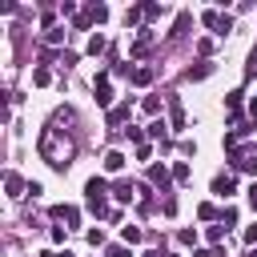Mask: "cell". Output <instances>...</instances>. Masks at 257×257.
<instances>
[{
	"label": "cell",
	"mask_w": 257,
	"mask_h": 257,
	"mask_svg": "<svg viewBox=\"0 0 257 257\" xmlns=\"http://www.w3.org/2000/svg\"><path fill=\"white\" fill-rule=\"evenodd\" d=\"M149 185L161 189V193H169V189H173V169H165V165H149Z\"/></svg>",
	"instance_id": "cell-4"
},
{
	"label": "cell",
	"mask_w": 257,
	"mask_h": 257,
	"mask_svg": "<svg viewBox=\"0 0 257 257\" xmlns=\"http://www.w3.org/2000/svg\"><path fill=\"white\" fill-rule=\"evenodd\" d=\"M84 237H88V245H104V233H100V229H88Z\"/></svg>",
	"instance_id": "cell-34"
},
{
	"label": "cell",
	"mask_w": 257,
	"mask_h": 257,
	"mask_svg": "<svg viewBox=\"0 0 257 257\" xmlns=\"http://www.w3.org/2000/svg\"><path fill=\"white\" fill-rule=\"evenodd\" d=\"M141 257H161V253H157V249H145V253H141Z\"/></svg>",
	"instance_id": "cell-42"
},
{
	"label": "cell",
	"mask_w": 257,
	"mask_h": 257,
	"mask_svg": "<svg viewBox=\"0 0 257 257\" xmlns=\"http://www.w3.org/2000/svg\"><path fill=\"white\" fill-rule=\"evenodd\" d=\"M120 169H124V153L120 149H108L104 153V173H120Z\"/></svg>",
	"instance_id": "cell-15"
},
{
	"label": "cell",
	"mask_w": 257,
	"mask_h": 257,
	"mask_svg": "<svg viewBox=\"0 0 257 257\" xmlns=\"http://www.w3.org/2000/svg\"><path fill=\"white\" fill-rule=\"evenodd\" d=\"M120 133H124L133 145H145V141H149V133H145V128H137V124H128V128H120Z\"/></svg>",
	"instance_id": "cell-21"
},
{
	"label": "cell",
	"mask_w": 257,
	"mask_h": 257,
	"mask_svg": "<svg viewBox=\"0 0 257 257\" xmlns=\"http://www.w3.org/2000/svg\"><path fill=\"white\" fill-rule=\"evenodd\" d=\"M161 257H181V253H161Z\"/></svg>",
	"instance_id": "cell-44"
},
{
	"label": "cell",
	"mask_w": 257,
	"mask_h": 257,
	"mask_svg": "<svg viewBox=\"0 0 257 257\" xmlns=\"http://www.w3.org/2000/svg\"><path fill=\"white\" fill-rule=\"evenodd\" d=\"M153 76H157V68H149V64H137V68H133V76H128V80H133V84H137V88H145V84H153Z\"/></svg>",
	"instance_id": "cell-11"
},
{
	"label": "cell",
	"mask_w": 257,
	"mask_h": 257,
	"mask_svg": "<svg viewBox=\"0 0 257 257\" xmlns=\"http://www.w3.org/2000/svg\"><path fill=\"white\" fill-rule=\"evenodd\" d=\"M145 133H149V141H161V145H169V124L157 116V120H149L145 124Z\"/></svg>",
	"instance_id": "cell-10"
},
{
	"label": "cell",
	"mask_w": 257,
	"mask_h": 257,
	"mask_svg": "<svg viewBox=\"0 0 257 257\" xmlns=\"http://www.w3.org/2000/svg\"><path fill=\"white\" fill-rule=\"evenodd\" d=\"M120 237H124V245H137V241H145V229H137V225H124V229H120Z\"/></svg>",
	"instance_id": "cell-19"
},
{
	"label": "cell",
	"mask_w": 257,
	"mask_h": 257,
	"mask_svg": "<svg viewBox=\"0 0 257 257\" xmlns=\"http://www.w3.org/2000/svg\"><path fill=\"white\" fill-rule=\"evenodd\" d=\"M52 217H56V221L76 225V221H80V209H76V205H52Z\"/></svg>",
	"instance_id": "cell-12"
},
{
	"label": "cell",
	"mask_w": 257,
	"mask_h": 257,
	"mask_svg": "<svg viewBox=\"0 0 257 257\" xmlns=\"http://www.w3.org/2000/svg\"><path fill=\"white\" fill-rule=\"evenodd\" d=\"M108 80H112V76H108V68H100V72H96V80H92L96 104H100L104 112H108V108H112V100H116V96H112V84H108Z\"/></svg>",
	"instance_id": "cell-2"
},
{
	"label": "cell",
	"mask_w": 257,
	"mask_h": 257,
	"mask_svg": "<svg viewBox=\"0 0 257 257\" xmlns=\"http://www.w3.org/2000/svg\"><path fill=\"white\" fill-rule=\"evenodd\" d=\"M177 241L181 245H197V229H177Z\"/></svg>",
	"instance_id": "cell-28"
},
{
	"label": "cell",
	"mask_w": 257,
	"mask_h": 257,
	"mask_svg": "<svg viewBox=\"0 0 257 257\" xmlns=\"http://www.w3.org/2000/svg\"><path fill=\"white\" fill-rule=\"evenodd\" d=\"M209 72H213V60H197V64H189L185 76H189V80H205Z\"/></svg>",
	"instance_id": "cell-16"
},
{
	"label": "cell",
	"mask_w": 257,
	"mask_h": 257,
	"mask_svg": "<svg viewBox=\"0 0 257 257\" xmlns=\"http://www.w3.org/2000/svg\"><path fill=\"white\" fill-rule=\"evenodd\" d=\"M193 257H213V249H197V253H193Z\"/></svg>",
	"instance_id": "cell-41"
},
{
	"label": "cell",
	"mask_w": 257,
	"mask_h": 257,
	"mask_svg": "<svg viewBox=\"0 0 257 257\" xmlns=\"http://www.w3.org/2000/svg\"><path fill=\"white\" fill-rule=\"evenodd\" d=\"M141 8H145V20H157V16L165 12V8H161V4H153V0H149V4H141Z\"/></svg>",
	"instance_id": "cell-29"
},
{
	"label": "cell",
	"mask_w": 257,
	"mask_h": 257,
	"mask_svg": "<svg viewBox=\"0 0 257 257\" xmlns=\"http://www.w3.org/2000/svg\"><path fill=\"white\" fill-rule=\"evenodd\" d=\"M205 237H209L213 245H221V241H225V225H209V229H205Z\"/></svg>",
	"instance_id": "cell-26"
},
{
	"label": "cell",
	"mask_w": 257,
	"mask_h": 257,
	"mask_svg": "<svg viewBox=\"0 0 257 257\" xmlns=\"http://www.w3.org/2000/svg\"><path fill=\"white\" fill-rule=\"evenodd\" d=\"M149 157H153V145H149V141H145V145H137V161H149Z\"/></svg>",
	"instance_id": "cell-33"
},
{
	"label": "cell",
	"mask_w": 257,
	"mask_h": 257,
	"mask_svg": "<svg viewBox=\"0 0 257 257\" xmlns=\"http://www.w3.org/2000/svg\"><path fill=\"white\" fill-rule=\"evenodd\" d=\"M249 205H253V213H257V181H253V189H249Z\"/></svg>",
	"instance_id": "cell-39"
},
{
	"label": "cell",
	"mask_w": 257,
	"mask_h": 257,
	"mask_svg": "<svg viewBox=\"0 0 257 257\" xmlns=\"http://www.w3.org/2000/svg\"><path fill=\"white\" fill-rule=\"evenodd\" d=\"M104 48H108V40H104L100 32H92V36H88V52L96 56V52H104Z\"/></svg>",
	"instance_id": "cell-22"
},
{
	"label": "cell",
	"mask_w": 257,
	"mask_h": 257,
	"mask_svg": "<svg viewBox=\"0 0 257 257\" xmlns=\"http://www.w3.org/2000/svg\"><path fill=\"white\" fill-rule=\"evenodd\" d=\"M173 181H177V185H185V181H189V165H185V161H177V165H173Z\"/></svg>",
	"instance_id": "cell-24"
},
{
	"label": "cell",
	"mask_w": 257,
	"mask_h": 257,
	"mask_svg": "<svg viewBox=\"0 0 257 257\" xmlns=\"http://www.w3.org/2000/svg\"><path fill=\"white\" fill-rule=\"evenodd\" d=\"M141 108H145V112H149L153 120L161 116V100H157V96H145V100H141Z\"/></svg>",
	"instance_id": "cell-23"
},
{
	"label": "cell",
	"mask_w": 257,
	"mask_h": 257,
	"mask_svg": "<svg viewBox=\"0 0 257 257\" xmlns=\"http://www.w3.org/2000/svg\"><path fill=\"white\" fill-rule=\"evenodd\" d=\"M40 257H72V253H68V249H44Z\"/></svg>",
	"instance_id": "cell-38"
},
{
	"label": "cell",
	"mask_w": 257,
	"mask_h": 257,
	"mask_svg": "<svg viewBox=\"0 0 257 257\" xmlns=\"http://www.w3.org/2000/svg\"><path fill=\"white\" fill-rule=\"evenodd\" d=\"M60 64H64V68H68V64H76V52H72V48H64V52H60Z\"/></svg>",
	"instance_id": "cell-37"
},
{
	"label": "cell",
	"mask_w": 257,
	"mask_h": 257,
	"mask_svg": "<svg viewBox=\"0 0 257 257\" xmlns=\"http://www.w3.org/2000/svg\"><path fill=\"white\" fill-rule=\"evenodd\" d=\"M201 24H205V28H213L217 36H225V32L233 28V16H225V12H217V8H209V12H201Z\"/></svg>",
	"instance_id": "cell-3"
},
{
	"label": "cell",
	"mask_w": 257,
	"mask_h": 257,
	"mask_svg": "<svg viewBox=\"0 0 257 257\" xmlns=\"http://www.w3.org/2000/svg\"><path fill=\"white\" fill-rule=\"evenodd\" d=\"M189 120H185V108H181V96H169V128H185Z\"/></svg>",
	"instance_id": "cell-6"
},
{
	"label": "cell",
	"mask_w": 257,
	"mask_h": 257,
	"mask_svg": "<svg viewBox=\"0 0 257 257\" xmlns=\"http://www.w3.org/2000/svg\"><path fill=\"white\" fill-rule=\"evenodd\" d=\"M213 193H217V197H233V193H237V177H233V173H217V177H213Z\"/></svg>",
	"instance_id": "cell-5"
},
{
	"label": "cell",
	"mask_w": 257,
	"mask_h": 257,
	"mask_svg": "<svg viewBox=\"0 0 257 257\" xmlns=\"http://www.w3.org/2000/svg\"><path fill=\"white\" fill-rule=\"evenodd\" d=\"M221 225H225V229H233V225H237V209H233V205H225V209H221Z\"/></svg>",
	"instance_id": "cell-25"
},
{
	"label": "cell",
	"mask_w": 257,
	"mask_h": 257,
	"mask_svg": "<svg viewBox=\"0 0 257 257\" xmlns=\"http://www.w3.org/2000/svg\"><path fill=\"white\" fill-rule=\"evenodd\" d=\"M149 44H153V28H141V32H137V40H133V56H145V52H149Z\"/></svg>",
	"instance_id": "cell-14"
},
{
	"label": "cell",
	"mask_w": 257,
	"mask_h": 257,
	"mask_svg": "<svg viewBox=\"0 0 257 257\" xmlns=\"http://www.w3.org/2000/svg\"><path fill=\"white\" fill-rule=\"evenodd\" d=\"M249 116H253V120H257V96H253V100H249Z\"/></svg>",
	"instance_id": "cell-40"
},
{
	"label": "cell",
	"mask_w": 257,
	"mask_h": 257,
	"mask_svg": "<svg viewBox=\"0 0 257 257\" xmlns=\"http://www.w3.org/2000/svg\"><path fill=\"white\" fill-rule=\"evenodd\" d=\"M40 153H44V161H48L52 169H68V157H72V145H60V137H56V128H44V137H40Z\"/></svg>",
	"instance_id": "cell-1"
},
{
	"label": "cell",
	"mask_w": 257,
	"mask_h": 257,
	"mask_svg": "<svg viewBox=\"0 0 257 257\" xmlns=\"http://www.w3.org/2000/svg\"><path fill=\"white\" fill-rule=\"evenodd\" d=\"M141 16H145V8H141V4H128V8H124V24H128V28H133V24H141Z\"/></svg>",
	"instance_id": "cell-20"
},
{
	"label": "cell",
	"mask_w": 257,
	"mask_h": 257,
	"mask_svg": "<svg viewBox=\"0 0 257 257\" xmlns=\"http://www.w3.org/2000/svg\"><path fill=\"white\" fill-rule=\"evenodd\" d=\"M108 257H133L128 245H108Z\"/></svg>",
	"instance_id": "cell-35"
},
{
	"label": "cell",
	"mask_w": 257,
	"mask_h": 257,
	"mask_svg": "<svg viewBox=\"0 0 257 257\" xmlns=\"http://www.w3.org/2000/svg\"><path fill=\"white\" fill-rule=\"evenodd\" d=\"M80 16H84L88 24H104V20H108V4H96V0H92V4H88Z\"/></svg>",
	"instance_id": "cell-9"
},
{
	"label": "cell",
	"mask_w": 257,
	"mask_h": 257,
	"mask_svg": "<svg viewBox=\"0 0 257 257\" xmlns=\"http://www.w3.org/2000/svg\"><path fill=\"white\" fill-rule=\"evenodd\" d=\"M128 116H133V100H124V104H112V108H108V116H104V120H108V124H112V128H116V124H124V120H128Z\"/></svg>",
	"instance_id": "cell-8"
},
{
	"label": "cell",
	"mask_w": 257,
	"mask_h": 257,
	"mask_svg": "<svg viewBox=\"0 0 257 257\" xmlns=\"http://www.w3.org/2000/svg\"><path fill=\"white\" fill-rule=\"evenodd\" d=\"M64 36H68V32H64V28H60V24H56V28H52V32H44V40H48V44H64Z\"/></svg>",
	"instance_id": "cell-27"
},
{
	"label": "cell",
	"mask_w": 257,
	"mask_h": 257,
	"mask_svg": "<svg viewBox=\"0 0 257 257\" xmlns=\"http://www.w3.org/2000/svg\"><path fill=\"white\" fill-rule=\"evenodd\" d=\"M48 80H52V72H48V68H36V72H32V84H40V88H44Z\"/></svg>",
	"instance_id": "cell-30"
},
{
	"label": "cell",
	"mask_w": 257,
	"mask_h": 257,
	"mask_svg": "<svg viewBox=\"0 0 257 257\" xmlns=\"http://www.w3.org/2000/svg\"><path fill=\"white\" fill-rule=\"evenodd\" d=\"M189 28H193V16H189V12H181V16L173 20V32H169V36H173V40H181V36H189Z\"/></svg>",
	"instance_id": "cell-13"
},
{
	"label": "cell",
	"mask_w": 257,
	"mask_h": 257,
	"mask_svg": "<svg viewBox=\"0 0 257 257\" xmlns=\"http://www.w3.org/2000/svg\"><path fill=\"white\" fill-rule=\"evenodd\" d=\"M112 197H116L120 205H128V201H133V185H128V181H116V185H112Z\"/></svg>",
	"instance_id": "cell-17"
},
{
	"label": "cell",
	"mask_w": 257,
	"mask_h": 257,
	"mask_svg": "<svg viewBox=\"0 0 257 257\" xmlns=\"http://www.w3.org/2000/svg\"><path fill=\"white\" fill-rule=\"evenodd\" d=\"M241 241H245V245H249V249H253V245H257V225H249V229H245V233H241Z\"/></svg>",
	"instance_id": "cell-32"
},
{
	"label": "cell",
	"mask_w": 257,
	"mask_h": 257,
	"mask_svg": "<svg viewBox=\"0 0 257 257\" xmlns=\"http://www.w3.org/2000/svg\"><path fill=\"white\" fill-rule=\"evenodd\" d=\"M48 237H52V245H64V237H68V229H60V225H52V233H48Z\"/></svg>",
	"instance_id": "cell-31"
},
{
	"label": "cell",
	"mask_w": 257,
	"mask_h": 257,
	"mask_svg": "<svg viewBox=\"0 0 257 257\" xmlns=\"http://www.w3.org/2000/svg\"><path fill=\"white\" fill-rule=\"evenodd\" d=\"M4 189H8V197H28V181L20 173H4Z\"/></svg>",
	"instance_id": "cell-7"
},
{
	"label": "cell",
	"mask_w": 257,
	"mask_h": 257,
	"mask_svg": "<svg viewBox=\"0 0 257 257\" xmlns=\"http://www.w3.org/2000/svg\"><path fill=\"white\" fill-rule=\"evenodd\" d=\"M245 257H257V245H253V249H249V253H245Z\"/></svg>",
	"instance_id": "cell-43"
},
{
	"label": "cell",
	"mask_w": 257,
	"mask_h": 257,
	"mask_svg": "<svg viewBox=\"0 0 257 257\" xmlns=\"http://www.w3.org/2000/svg\"><path fill=\"white\" fill-rule=\"evenodd\" d=\"M197 52H201V56L209 60V52H213V40H197Z\"/></svg>",
	"instance_id": "cell-36"
},
{
	"label": "cell",
	"mask_w": 257,
	"mask_h": 257,
	"mask_svg": "<svg viewBox=\"0 0 257 257\" xmlns=\"http://www.w3.org/2000/svg\"><path fill=\"white\" fill-rule=\"evenodd\" d=\"M197 217H201V221H221V209L205 201V205H197Z\"/></svg>",
	"instance_id": "cell-18"
}]
</instances>
